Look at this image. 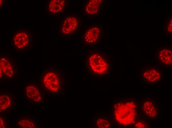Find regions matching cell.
Instances as JSON below:
<instances>
[{
  "mask_svg": "<svg viewBox=\"0 0 172 128\" xmlns=\"http://www.w3.org/2000/svg\"><path fill=\"white\" fill-rule=\"evenodd\" d=\"M138 108L137 102L133 100L116 104L114 105V114L116 121L122 125L133 124L139 118Z\"/></svg>",
  "mask_w": 172,
  "mask_h": 128,
  "instance_id": "obj_1",
  "label": "cell"
},
{
  "mask_svg": "<svg viewBox=\"0 0 172 128\" xmlns=\"http://www.w3.org/2000/svg\"><path fill=\"white\" fill-rule=\"evenodd\" d=\"M60 77L58 69L54 67L46 68L41 77V86L45 92L54 94L60 90Z\"/></svg>",
  "mask_w": 172,
  "mask_h": 128,
  "instance_id": "obj_2",
  "label": "cell"
},
{
  "mask_svg": "<svg viewBox=\"0 0 172 128\" xmlns=\"http://www.w3.org/2000/svg\"><path fill=\"white\" fill-rule=\"evenodd\" d=\"M0 79H11L16 75L15 63L11 57L7 55L0 56Z\"/></svg>",
  "mask_w": 172,
  "mask_h": 128,
  "instance_id": "obj_3",
  "label": "cell"
},
{
  "mask_svg": "<svg viewBox=\"0 0 172 128\" xmlns=\"http://www.w3.org/2000/svg\"><path fill=\"white\" fill-rule=\"evenodd\" d=\"M79 20L78 17L74 15H69L64 17L59 27V33L65 36L73 35L77 31Z\"/></svg>",
  "mask_w": 172,
  "mask_h": 128,
  "instance_id": "obj_4",
  "label": "cell"
},
{
  "mask_svg": "<svg viewBox=\"0 0 172 128\" xmlns=\"http://www.w3.org/2000/svg\"><path fill=\"white\" fill-rule=\"evenodd\" d=\"M23 93L24 97L31 104L37 103L43 99L39 85L34 82L27 83L23 87Z\"/></svg>",
  "mask_w": 172,
  "mask_h": 128,
  "instance_id": "obj_5",
  "label": "cell"
},
{
  "mask_svg": "<svg viewBox=\"0 0 172 128\" xmlns=\"http://www.w3.org/2000/svg\"><path fill=\"white\" fill-rule=\"evenodd\" d=\"M11 45L17 51H24L31 47L32 38L27 32H18L11 38Z\"/></svg>",
  "mask_w": 172,
  "mask_h": 128,
  "instance_id": "obj_6",
  "label": "cell"
},
{
  "mask_svg": "<svg viewBox=\"0 0 172 128\" xmlns=\"http://www.w3.org/2000/svg\"><path fill=\"white\" fill-rule=\"evenodd\" d=\"M141 110L143 113L148 118L155 119L159 113V105L152 98H146L142 102Z\"/></svg>",
  "mask_w": 172,
  "mask_h": 128,
  "instance_id": "obj_7",
  "label": "cell"
},
{
  "mask_svg": "<svg viewBox=\"0 0 172 128\" xmlns=\"http://www.w3.org/2000/svg\"><path fill=\"white\" fill-rule=\"evenodd\" d=\"M100 32L101 30L98 27L95 26H90L84 33L83 41L87 43H94L99 39Z\"/></svg>",
  "mask_w": 172,
  "mask_h": 128,
  "instance_id": "obj_8",
  "label": "cell"
},
{
  "mask_svg": "<svg viewBox=\"0 0 172 128\" xmlns=\"http://www.w3.org/2000/svg\"><path fill=\"white\" fill-rule=\"evenodd\" d=\"M66 5L65 0H50L47 5V11L51 14H57L64 11Z\"/></svg>",
  "mask_w": 172,
  "mask_h": 128,
  "instance_id": "obj_9",
  "label": "cell"
},
{
  "mask_svg": "<svg viewBox=\"0 0 172 128\" xmlns=\"http://www.w3.org/2000/svg\"><path fill=\"white\" fill-rule=\"evenodd\" d=\"M100 0H91L88 1L85 3L84 11L87 15H94L98 12L100 4Z\"/></svg>",
  "mask_w": 172,
  "mask_h": 128,
  "instance_id": "obj_10",
  "label": "cell"
},
{
  "mask_svg": "<svg viewBox=\"0 0 172 128\" xmlns=\"http://www.w3.org/2000/svg\"><path fill=\"white\" fill-rule=\"evenodd\" d=\"M37 125L36 120L33 118L22 117L17 121V127L20 128H35Z\"/></svg>",
  "mask_w": 172,
  "mask_h": 128,
  "instance_id": "obj_11",
  "label": "cell"
},
{
  "mask_svg": "<svg viewBox=\"0 0 172 128\" xmlns=\"http://www.w3.org/2000/svg\"><path fill=\"white\" fill-rule=\"evenodd\" d=\"M13 99L10 94L1 95L0 96V111L2 113L13 105Z\"/></svg>",
  "mask_w": 172,
  "mask_h": 128,
  "instance_id": "obj_12",
  "label": "cell"
},
{
  "mask_svg": "<svg viewBox=\"0 0 172 128\" xmlns=\"http://www.w3.org/2000/svg\"><path fill=\"white\" fill-rule=\"evenodd\" d=\"M134 125L135 128H149L146 121L144 119L138 118L136 120Z\"/></svg>",
  "mask_w": 172,
  "mask_h": 128,
  "instance_id": "obj_13",
  "label": "cell"
},
{
  "mask_svg": "<svg viewBox=\"0 0 172 128\" xmlns=\"http://www.w3.org/2000/svg\"><path fill=\"white\" fill-rule=\"evenodd\" d=\"M96 125L99 128H108L110 126L109 122L103 118L98 119Z\"/></svg>",
  "mask_w": 172,
  "mask_h": 128,
  "instance_id": "obj_14",
  "label": "cell"
},
{
  "mask_svg": "<svg viewBox=\"0 0 172 128\" xmlns=\"http://www.w3.org/2000/svg\"><path fill=\"white\" fill-rule=\"evenodd\" d=\"M0 128H5L7 127V121L1 115L0 117Z\"/></svg>",
  "mask_w": 172,
  "mask_h": 128,
  "instance_id": "obj_15",
  "label": "cell"
},
{
  "mask_svg": "<svg viewBox=\"0 0 172 128\" xmlns=\"http://www.w3.org/2000/svg\"><path fill=\"white\" fill-rule=\"evenodd\" d=\"M98 58H100L101 57H100V56H98Z\"/></svg>",
  "mask_w": 172,
  "mask_h": 128,
  "instance_id": "obj_16",
  "label": "cell"
},
{
  "mask_svg": "<svg viewBox=\"0 0 172 128\" xmlns=\"http://www.w3.org/2000/svg\"><path fill=\"white\" fill-rule=\"evenodd\" d=\"M103 69H104L105 70V69H107V68L105 67V68H103Z\"/></svg>",
  "mask_w": 172,
  "mask_h": 128,
  "instance_id": "obj_17",
  "label": "cell"
},
{
  "mask_svg": "<svg viewBox=\"0 0 172 128\" xmlns=\"http://www.w3.org/2000/svg\"><path fill=\"white\" fill-rule=\"evenodd\" d=\"M104 65H105V63H104Z\"/></svg>",
  "mask_w": 172,
  "mask_h": 128,
  "instance_id": "obj_18",
  "label": "cell"
},
{
  "mask_svg": "<svg viewBox=\"0 0 172 128\" xmlns=\"http://www.w3.org/2000/svg\"><path fill=\"white\" fill-rule=\"evenodd\" d=\"M105 65H103V66H105Z\"/></svg>",
  "mask_w": 172,
  "mask_h": 128,
  "instance_id": "obj_19",
  "label": "cell"
},
{
  "mask_svg": "<svg viewBox=\"0 0 172 128\" xmlns=\"http://www.w3.org/2000/svg\"><path fill=\"white\" fill-rule=\"evenodd\" d=\"M106 67V66H104V68H105V67Z\"/></svg>",
  "mask_w": 172,
  "mask_h": 128,
  "instance_id": "obj_20",
  "label": "cell"
},
{
  "mask_svg": "<svg viewBox=\"0 0 172 128\" xmlns=\"http://www.w3.org/2000/svg\"><path fill=\"white\" fill-rule=\"evenodd\" d=\"M101 62L99 63V64H101Z\"/></svg>",
  "mask_w": 172,
  "mask_h": 128,
  "instance_id": "obj_21",
  "label": "cell"
},
{
  "mask_svg": "<svg viewBox=\"0 0 172 128\" xmlns=\"http://www.w3.org/2000/svg\"><path fill=\"white\" fill-rule=\"evenodd\" d=\"M98 62L97 61V62H96V63H98Z\"/></svg>",
  "mask_w": 172,
  "mask_h": 128,
  "instance_id": "obj_22",
  "label": "cell"
},
{
  "mask_svg": "<svg viewBox=\"0 0 172 128\" xmlns=\"http://www.w3.org/2000/svg\"><path fill=\"white\" fill-rule=\"evenodd\" d=\"M105 63H106V61H105Z\"/></svg>",
  "mask_w": 172,
  "mask_h": 128,
  "instance_id": "obj_23",
  "label": "cell"
},
{
  "mask_svg": "<svg viewBox=\"0 0 172 128\" xmlns=\"http://www.w3.org/2000/svg\"><path fill=\"white\" fill-rule=\"evenodd\" d=\"M106 64V65H107V63H106V64Z\"/></svg>",
  "mask_w": 172,
  "mask_h": 128,
  "instance_id": "obj_24",
  "label": "cell"
},
{
  "mask_svg": "<svg viewBox=\"0 0 172 128\" xmlns=\"http://www.w3.org/2000/svg\"><path fill=\"white\" fill-rule=\"evenodd\" d=\"M106 67H107V68H108V67L107 66H106Z\"/></svg>",
  "mask_w": 172,
  "mask_h": 128,
  "instance_id": "obj_25",
  "label": "cell"
}]
</instances>
